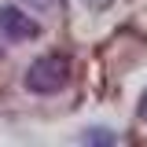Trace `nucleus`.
Returning <instances> with one entry per match:
<instances>
[{
	"label": "nucleus",
	"instance_id": "4",
	"mask_svg": "<svg viewBox=\"0 0 147 147\" xmlns=\"http://www.w3.org/2000/svg\"><path fill=\"white\" fill-rule=\"evenodd\" d=\"M140 118L147 121V92H144V99H140Z\"/></svg>",
	"mask_w": 147,
	"mask_h": 147
},
{
	"label": "nucleus",
	"instance_id": "2",
	"mask_svg": "<svg viewBox=\"0 0 147 147\" xmlns=\"http://www.w3.org/2000/svg\"><path fill=\"white\" fill-rule=\"evenodd\" d=\"M0 33L7 37V40H33V37L40 33V26H37V18H30L22 7L4 4V7H0Z\"/></svg>",
	"mask_w": 147,
	"mask_h": 147
},
{
	"label": "nucleus",
	"instance_id": "1",
	"mask_svg": "<svg viewBox=\"0 0 147 147\" xmlns=\"http://www.w3.org/2000/svg\"><path fill=\"white\" fill-rule=\"evenodd\" d=\"M70 81V59L66 55H40L26 70V88L37 96H52V92L66 88Z\"/></svg>",
	"mask_w": 147,
	"mask_h": 147
},
{
	"label": "nucleus",
	"instance_id": "3",
	"mask_svg": "<svg viewBox=\"0 0 147 147\" xmlns=\"http://www.w3.org/2000/svg\"><path fill=\"white\" fill-rule=\"evenodd\" d=\"M85 144H114L118 136H110L107 129H85V136H81Z\"/></svg>",
	"mask_w": 147,
	"mask_h": 147
}]
</instances>
